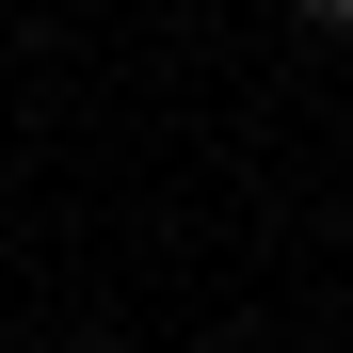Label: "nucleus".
Masks as SVG:
<instances>
[{"mask_svg": "<svg viewBox=\"0 0 353 353\" xmlns=\"http://www.w3.org/2000/svg\"><path fill=\"white\" fill-rule=\"evenodd\" d=\"M81 353H97V337H81Z\"/></svg>", "mask_w": 353, "mask_h": 353, "instance_id": "nucleus-1", "label": "nucleus"}]
</instances>
